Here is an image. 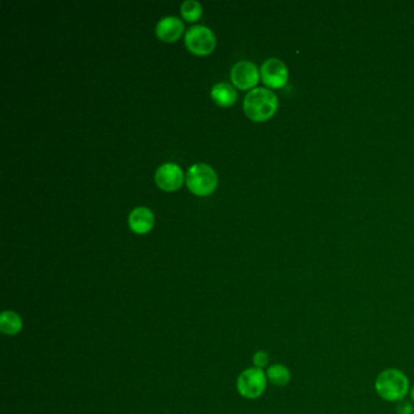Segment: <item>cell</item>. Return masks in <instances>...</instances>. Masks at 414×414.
<instances>
[{"instance_id": "obj_12", "label": "cell", "mask_w": 414, "mask_h": 414, "mask_svg": "<svg viewBox=\"0 0 414 414\" xmlns=\"http://www.w3.org/2000/svg\"><path fill=\"white\" fill-rule=\"evenodd\" d=\"M22 330V320L14 311H4L0 314V330L6 336H15Z\"/></svg>"}, {"instance_id": "obj_3", "label": "cell", "mask_w": 414, "mask_h": 414, "mask_svg": "<svg viewBox=\"0 0 414 414\" xmlns=\"http://www.w3.org/2000/svg\"><path fill=\"white\" fill-rule=\"evenodd\" d=\"M186 185L192 194L208 196L216 189L218 175L208 164H194L186 173Z\"/></svg>"}, {"instance_id": "obj_5", "label": "cell", "mask_w": 414, "mask_h": 414, "mask_svg": "<svg viewBox=\"0 0 414 414\" xmlns=\"http://www.w3.org/2000/svg\"><path fill=\"white\" fill-rule=\"evenodd\" d=\"M186 47L196 55H208L216 45L214 33L205 26L191 27L185 36Z\"/></svg>"}, {"instance_id": "obj_7", "label": "cell", "mask_w": 414, "mask_h": 414, "mask_svg": "<svg viewBox=\"0 0 414 414\" xmlns=\"http://www.w3.org/2000/svg\"><path fill=\"white\" fill-rule=\"evenodd\" d=\"M259 77L257 66L249 61L237 62L231 69V80L238 89H252L257 84Z\"/></svg>"}, {"instance_id": "obj_16", "label": "cell", "mask_w": 414, "mask_h": 414, "mask_svg": "<svg viewBox=\"0 0 414 414\" xmlns=\"http://www.w3.org/2000/svg\"><path fill=\"white\" fill-rule=\"evenodd\" d=\"M413 406L407 401L400 402L399 406H398V413L399 414H413Z\"/></svg>"}, {"instance_id": "obj_2", "label": "cell", "mask_w": 414, "mask_h": 414, "mask_svg": "<svg viewBox=\"0 0 414 414\" xmlns=\"http://www.w3.org/2000/svg\"><path fill=\"white\" fill-rule=\"evenodd\" d=\"M409 379L404 372L390 368L378 376L376 390L387 401H401L409 391Z\"/></svg>"}, {"instance_id": "obj_17", "label": "cell", "mask_w": 414, "mask_h": 414, "mask_svg": "<svg viewBox=\"0 0 414 414\" xmlns=\"http://www.w3.org/2000/svg\"><path fill=\"white\" fill-rule=\"evenodd\" d=\"M411 395H412V399H413L414 401V388L412 389V393H411Z\"/></svg>"}, {"instance_id": "obj_9", "label": "cell", "mask_w": 414, "mask_h": 414, "mask_svg": "<svg viewBox=\"0 0 414 414\" xmlns=\"http://www.w3.org/2000/svg\"><path fill=\"white\" fill-rule=\"evenodd\" d=\"M157 37L165 43L176 42L184 33V23L178 17L168 16L158 22L156 27Z\"/></svg>"}, {"instance_id": "obj_8", "label": "cell", "mask_w": 414, "mask_h": 414, "mask_svg": "<svg viewBox=\"0 0 414 414\" xmlns=\"http://www.w3.org/2000/svg\"><path fill=\"white\" fill-rule=\"evenodd\" d=\"M154 179L159 189L172 192L181 187L184 183V173L176 164L165 163L157 169Z\"/></svg>"}, {"instance_id": "obj_6", "label": "cell", "mask_w": 414, "mask_h": 414, "mask_svg": "<svg viewBox=\"0 0 414 414\" xmlns=\"http://www.w3.org/2000/svg\"><path fill=\"white\" fill-rule=\"evenodd\" d=\"M260 76L266 87L273 89H281L288 82V69L279 58H268L262 63Z\"/></svg>"}, {"instance_id": "obj_1", "label": "cell", "mask_w": 414, "mask_h": 414, "mask_svg": "<svg viewBox=\"0 0 414 414\" xmlns=\"http://www.w3.org/2000/svg\"><path fill=\"white\" fill-rule=\"evenodd\" d=\"M243 108L249 119L254 122L268 121L277 111V96L271 90L265 88L253 89L246 94Z\"/></svg>"}, {"instance_id": "obj_11", "label": "cell", "mask_w": 414, "mask_h": 414, "mask_svg": "<svg viewBox=\"0 0 414 414\" xmlns=\"http://www.w3.org/2000/svg\"><path fill=\"white\" fill-rule=\"evenodd\" d=\"M211 99L215 104L221 107H229L233 105L237 100V93L232 85L227 83H219L211 88Z\"/></svg>"}, {"instance_id": "obj_10", "label": "cell", "mask_w": 414, "mask_h": 414, "mask_svg": "<svg viewBox=\"0 0 414 414\" xmlns=\"http://www.w3.org/2000/svg\"><path fill=\"white\" fill-rule=\"evenodd\" d=\"M153 225H154V215L148 208L140 207L133 210L129 215V226L135 233L139 235L147 233L152 230Z\"/></svg>"}, {"instance_id": "obj_13", "label": "cell", "mask_w": 414, "mask_h": 414, "mask_svg": "<svg viewBox=\"0 0 414 414\" xmlns=\"http://www.w3.org/2000/svg\"><path fill=\"white\" fill-rule=\"evenodd\" d=\"M266 376L268 380L277 387H286L290 380V372L284 365H273L268 368Z\"/></svg>"}, {"instance_id": "obj_15", "label": "cell", "mask_w": 414, "mask_h": 414, "mask_svg": "<svg viewBox=\"0 0 414 414\" xmlns=\"http://www.w3.org/2000/svg\"><path fill=\"white\" fill-rule=\"evenodd\" d=\"M253 362H254V366L257 368H264L268 362V354L265 352H257L254 357H253Z\"/></svg>"}, {"instance_id": "obj_14", "label": "cell", "mask_w": 414, "mask_h": 414, "mask_svg": "<svg viewBox=\"0 0 414 414\" xmlns=\"http://www.w3.org/2000/svg\"><path fill=\"white\" fill-rule=\"evenodd\" d=\"M181 15L186 21H197L202 15V6L198 1L194 0H187L183 3L181 5Z\"/></svg>"}, {"instance_id": "obj_4", "label": "cell", "mask_w": 414, "mask_h": 414, "mask_svg": "<svg viewBox=\"0 0 414 414\" xmlns=\"http://www.w3.org/2000/svg\"><path fill=\"white\" fill-rule=\"evenodd\" d=\"M268 383V376L262 368H248L242 372L237 380V390L246 399L260 398Z\"/></svg>"}]
</instances>
